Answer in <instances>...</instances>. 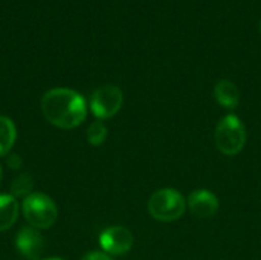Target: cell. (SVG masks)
<instances>
[{
  "mask_svg": "<svg viewBox=\"0 0 261 260\" xmlns=\"http://www.w3.org/2000/svg\"><path fill=\"white\" fill-rule=\"evenodd\" d=\"M41 112L52 126L60 129H75L86 120L87 106L78 92L57 87L43 95Z\"/></svg>",
  "mask_w": 261,
  "mask_h": 260,
  "instance_id": "cell-1",
  "label": "cell"
},
{
  "mask_svg": "<svg viewBox=\"0 0 261 260\" xmlns=\"http://www.w3.org/2000/svg\"><path fill=\"white\" fill-rule=\"evenodd\" d=\"M214 143L220 153L226 156L239 155L246 144V127L236 115L222 118L214 132Z\"/></svg>",
  "mask_w": 261,
  "mask_h": 260,
  "instance_id": "cell-2",
  "label": "cell"
},
{
  "mask_svg": "<svg viewBox=\"0 0 261 260\" xmlns=\"http://www.w3.org/2000/svg\"><path fill=\"white\" fill-rule=\"evenodd\" d=\"M23 218L32 228L44 230L50 228L58 218V208L55 202L44 193H31L23 199L21 204Z\"/></svg>",
  "mask_w": 261,
  "mask_h": 260,
  "instance_id": "cell-3",
  "label": "cell"
},
{
  "mask_svg": "<svg viewBox=\"0 0 261 260\" xmlns=\"http://www.w3.org/2000/svg\"><path fill=\"white\" fill-rule=\"evenodd\" d=\"M148 213L159 222H174L187 210L185 198L174 188H161L148 199Z\"/></svg>",
  "mask_w": 261,
  "mask_h": 260,
  "instance_id": "cell-4",
  "label": "cell"
},
{
  "mask_svg": "<svg viewBox=\"0 0 261 260\" xmlns=\"http://www.w3.org/2000/svg\"><path fill=\"white\" fill-rule=\"evenodd\" d=\"M124 95L118 86L104 84L98 87L90 98V110L99 120H109L115 116L122 107Z\"/></svg>",
  "mask_w": 261,
  "mask_h": 260,
  "instance_id": "cell-5",
  "label": "cell"
},
{
  "mask_svg": "<svg viewBox=\"0 0 261 260\" xmlns=\"http://www.w3.org/2000/svg\"><path fill=\"white\" fill-rule=\"evenodd\" d=\"M133 234L130 230L121 225H115L106 228L99 236V245L106 254L110 256H121L132 250L133 247Z\"/></svg>",
  "mask_w": 261,
  "mask_h": 260,
  "instance_id": "cell-6",
  "label": "cell"
},
{
  "mask_svg": "<svg viewBox=\"0 0 261 260\" xmlns=\"http://www.w3.org/2000/svg\"><path fill=\"white\" fill-rule=\"evenodd\" d=\"M15 247L18 253L28 260H40L44 250V241L37 228L24 227L17 233Z\"/></svg>",
  "mask_w": 261,
  "mask_h": 260,
  "instance_id": "cell-7",
  "label": "cell"
},
{
  "mask_svg": "<svg viewBox=\"0 0 261 260\" xmlns=\"http://www.w3.org/2000/svg\"><path fill=\"white\" fill-rule=\"evenodd\" d=\"M188 208L196 218L208 219L217 213L219 199L214 193L208 190H196L188 198Z\"/></svg>",
  "mask_w": 261,
  "mask_h": 260,
  "instance_id": "cell-8",
  "label": "cell"
},
{
  "mask_svg": "<svg viewBox=\"0 0 261 260\" xmlns=\"http://www.w3.org/2000/svg\"><path fill=\"white\" fill-rule=\"evenodd\" d=\"M214 97L217 103L226 109H236L240 103V93L237 86L229 80H220L214 87Z\"/></svg>",
  "mask_w": 261,
  "mask_h": 260,
  "instance_id": "cell-9",
  "label": "cell"
},
{
  "mask_svg": "<svg viewBox=\"0 0 261 260\" xmlns=\"http://www.w3.org/2000/svg\"><path fill=\"white\" fill-rule=\"evenodd\" d=\"M18 218V204L12 195H0V233L9 230Z\"/></svg>",
  "mask_w": 261,
  "mask_h": 260,
  "instance_id": "cell-10",
  "label": "cell"
},
{
  "mask_svg": "<svg viewBox=\"0 0 261 260\" xmlns=\"http://www.w3.org/2000/svg\"><path fill=\"white\" fill-rule=\"evenodd\" d=\"M17 138V129L8 116H0V156L11 152Z\"/></svg>",
  "mask_w": 261,
  "mask_h": 260,
  "instance_id": "cell-11",
  "label": "cell"
},
{
  "mask_svg": "<svg viewBox=\"0 0 261 260\" xmlns=\"http://www.w3.org/2000/svg\"><path fill=\"white\" fill-rule=\"evenodd\" d=\"M32 185H34V178L31 173L24 172V173H20L18 176L14 178L12 184H11V195L14 198H20V196H28L31 195V190H32Z\"/></svg>",
  "mask_w": 261,
  "mask_h": 260,
  "instance_id": "cell-12",
  "label": "cell"
},
{
  "mask_svg": "<svg viewBox=\"0 0 261 260\" xmlns=\"http://www.w3.org/2000/svg\"><path fill=\"white\" fill-rule=\"evenodd\" d=\"M86 136H87V141L92 144V146H101L106 138H107V127L96 121V123H92L89 127H87V132H86Z\"/></svg>",
  "mask_w": 261,
  "mask_h": 260,
  "instance_id": "cell-13",
  "label": "cell"
},
{
  "mask_svg": "<svg viewBox=\"0 0 261 260\" xmlns=\"http://www.w3.org/2000/svg\"><path fill=\"white\" fill-rule=\"evenodd\" d=\"M81 260H112L109 257V254L101 253V251H92L89 254H86Z\"/></svg>",
  "mask_w": 261,
  "mask_h": 260,
  "instance_id": "cell-14",
  "label": "cell"
},
{
  "mask_svg": "<svg viewBox=\"0 0 261 260\" xmlns=\"http://www.w3.org/2000/svg\"><path fill=\"white\" fill-rule=\"evenodd\" d=\"M8 166L12 169V170H18L21 167V159L17 153H11V156L8 158Z\"/></svg>",
  "mask_w": 261,
  "mask_h": 260,
  "instance_id": "cell-15",
  "label": "cell"
},
{
  "mask_svg": "<svg viewBox=\"0 0 261 260\" xmlns=\"http://www.w3.org/2000/svg\"><path fill=\"white\" fill-rule=\"evenodd\" d=\"M46 260H63V259H58V257H50V259H46Z\"/></svg>",
  "mask_w": 261,
  "mask_h": 260,
  "instance_id": "cell-16",
  "label": "cell"
},
{
  "mask_svg": "<svg viewBox=\"0 0 261 260\" xmlns=\"http://www.w3.org/2000/svg\"><path fill=\"white\" fill-rule=\"evenodd\" d=\"M0 182H2V166H0Z\"/></svg>",
  "mask_w": 261,
  "mask_h": 260,
  "instance_id": "cell-17",
  "label": "cell"
},
{
  "mask_svg": "<svg viewBox=\"0 0 261 260\" xmlns=\"http://www.w3.org/2000/svg\"><path fill=\"white\" fill-rule=\"evenodd\" d=\"M260 34H261V21H260Z\"/></svg>",
  "mask_w": 261,
  "mask_h": 260,
  "instance_id": "cell-18",
  "label": "cell"
}]
</instances>
